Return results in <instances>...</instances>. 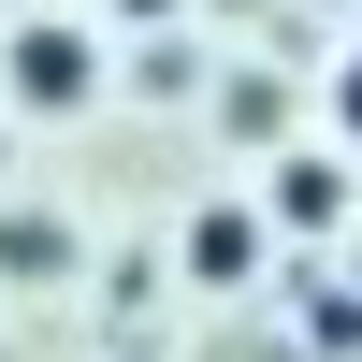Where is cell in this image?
<instances>
[{"label": "cell", "mask_w": 362, "mask_h": 362, "mask_svg": "<svg viewBox=\"0 0 362 362\" xmlns=\"http://www.w3.org/2000/svg\"><path fill=\"white\" fill-rule=\"evenodd\" d=\"M15 87H29V102H87V44H73V29H15Z\"/></svg>", "instance_id": "obj_1"}, {"label": "cell", "mask_w": 362, "mask_h": 362, "mask_svg": "<svg viewBox=\"0 0 362 362\" xmlns=\"http://www.w3.org/2000/svg\"><path fill=\"white\" fill-rule=\"evenodd\" d=\"M189 261H203V276H247V261H261V232H247V218H232V203H218V218L189 232Z\"/></svg>", "instance_id": "obj_2"}, {"label": "cell", "mask_w": 362, "mask_h": 362, "mask_svg": "<svg viewBox=\"0 0 362 362\" xmlns=\"http://www.w3.org/2000/svg\"><path fill=\"white\" fill-rule=\"evenodd\" d=\"M334 116H348V145H362V58H348V87H334Z\"/></svg>", "instance_id": "obj_3"}]
</instances>
